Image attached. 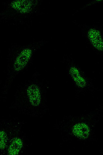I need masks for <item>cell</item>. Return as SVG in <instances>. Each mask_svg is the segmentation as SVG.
<instances>
[{
  "label": "cell",
  "instance_id": "cell-6",
  "mask_svg": "<svg viewBox=\"0 0 103 155\" xmlns=\"http://www.w3.org/2000/svg\"><path fill=\"white\" fill-rule=\"evenodd\" d=\"M24 146L23 140L17 137L13 139L8 147V153L10 155H17L20 154Z\"/></svg>",
  "mask_w": 103,
  "mask_h": 155
},
{
  "label": "cell",
  "instance_id": "cell-8",
  "mask_svg": "<svg viewBox=\"0 0 103 155\" xmlns=\"http://www.w3.org/2000/svg\"><path fill=\"white\" fill-rule=\"evenodd\" d=\"M8 142V134L5 131L0 130V150H3L7 147Z\"/></svg>",
  "mask_w": 103,
  "mask_h": 155
},
{
  "label": "cell",
  "instance_id": "cell-2",
  "mask_svg": "<svg viewBox=\"0 0 103 155\" xmlns=\"http://www.w3.org/2000/svg\"><path fill=\"white\" fill-rule=\"evenodd\" d=\"M38 5L37 1L32 0H11L6 2L0 12V23L24 25Z\"/></svg>",
  "mask_w": 103,
  "mask_h": 155
},
{
  "label": "cell",
  "instance_id": "cell-7",
  "mask_svg": "<svg viewBox=\"0 0 103 155\" xmlns=\"http://www.w3.org/2000/svg\"><path fill=\"white\" fill-rule=\"evenodd\" d=\"M69 73L77 87L81 89L86 87L87 85L86 81L81 75L78 68L74 67H72L69 69Z\"/></svg>",
  "mask_w": 103,
  "mask_h": 155
},
{
  "label": "cell",
  "instance_id": "cell-1",
  "mask_svg": "<svg viewBox=\"0 0 103 155\" xmlns=\"http://www.w3.org/2000/svg\"><path fill=\"white\" fill-rule=\"evenodd\" d=\"M36 45L16 43L10 47L7 57L6 87L8 88L28 68L37 47Z\"/></svg>",
  "mask_w": 103,
  "mask_h": 155
},
{
  "label": "cell",
  "instance_id": "cell-4",
  "mask_svg": "<svg viewBox=\"0 0 103 155\" xmlns=\"http://www.w3.org/2000/svg\"><path fill=\"white\" fill-rule=\"evenodd\" d=\"M94 125L85 119H79L69 127V132L72 137L77 140L85 141L92 136Z\"/></svg>",
  "mask_w": 103,
  "mask_h": 155
},
{
  "label": "cell",
  "instance_id": "cell-3",
  "mask_svg": "<svg viewBox=\"0 0 103 155\" xmlns=\"http://www.w3.org/2000/svg\"><path fill=\"white\" fill-rule=\"evenodd\" d=\"M19 97L18 103L25 108L37 109L42 106L43 95L42 87L36 81L31 79L25 81Z\"/></svg>",
  "mask_w": 103,
  "mask_h": 155
},
{
  "label": "cell",
  "instance_id": "cell-5",
  "mask_svg": "<svg viewBox=\"0 0 103 155\" xmlns=\"http://www.w3.org/2000/svg\"><path fill=\"white\" fill-rule=\"evenodd\" d=\"M88 36L92 46L96 49L102 51L103 50V41L100 32L98 30L92 29L88 31Z\"/></svg>",
  "mask_w": 103,
  "mask_h": 155
}]
</instances>
